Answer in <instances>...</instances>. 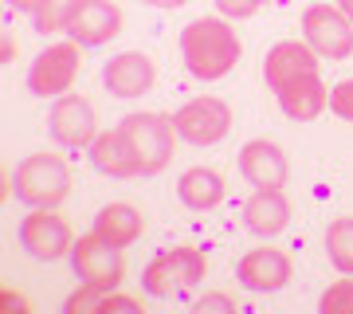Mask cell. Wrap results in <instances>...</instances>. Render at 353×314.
<instances>
[{
	"label": "cell",
	"instance_id": "obj_1",
	"mask_svg": "<svg viewBox=\"0 0 353 314\" xmlns=\"http://www.w3.org/2000/svg\"><path fill=\"white\" fill-rule=\"evenodd\" d=\"M318 55L306 39H283L267 51L263 79L275 90L279 110L290 122H314L318 114L330 106V87L318 75Z\"/></svg>",
	"mask_w": 353,
	"mask_h": 314
},
{
	"label": "cell",
	"instance_id": "obj_2",
	"mask_svg": "<svg viewBox=\"0 0 353 314\" xmlns=\"http://www.w3.org/2000/svg\"><path fill=\"white\" fill-rule=\"evenodd\" d=\"M243 55V43L236 36V28L228 20H216V16H201L185 24L181 32V59H185V71L201 83H216L236 71V63Z\"/></svg>",
	"mask_w": 353,
	"mask_h": 314
},
{
	"label": "cell",
	"instance_id": "obj_3",
	"mask_svg": "<svg viewBox=\"0 0 353 314\" xmlns=\"http://www.w3.org/2000/svg\"><path fill=\"white\" fill-rule=\"evenodd\" d=\"M12 193L28 208H55L71 193V169L55 153H28L12 173Z\"/></svg>",
	"mask_w": 353,
	"mask_h": 314
},
{
	"label": "cell",
	"instance_id": "obj_4",
	"mask_svg": "<svg viewBox=\"0 0 353 314\" xmlns=\"http://www.w3.org/2000/svg\"><path fill=\"white\" fill-rule=\"evenodd\" d=\"M204 251L201 248H189V244H181V248H165L157 251L145 271H141V291L153 295V299H173L181 291L196 287L204 279Z\"/></svg>",
	"mask_w": 353,
	"mask_h": 314
},
{
	"label": "cell",
	"instance_id": "obj_5",
	"mask_svg": "<svg viewBox=\"0 0 353 314\" xmlns=\"http://www.w3.org/2000/svg\"><path fill=\"white\" fill-rule=\"evenodd\" d=\"M122 130H126L130 146L138 153L141 177H157L165 165L173 161V138H176V126L169 114L157 110H141V114H126L122 118Z\"/></svg>",
	"mask_w": 353,
	"mask_h": 314
},
{
	"label": "cell",
	"instance_id": "obj_6",
	"mask_svg": "<svg viewBox=\"0 0 353 314\" xmlns=\"http://www.w3.org/2000/svg\"><path fill=\"white\" fill-rule=\"evenodd\" d=\"M83 43L67 39V43H48V48L36 55V63L28 67V90L36 99H59L75 87L79 67H83Z\"/></svg>",
	"mask_w": 353,
	"mask_h": 314
},
{
	"label": "cell",
	"instance_id": "obj_7",
	"mask_svg": "<svg viewBox=\"0 0 353 314\" xmlns=\"http://www.w3.org/2000/svg\"><path fill=\"white\" fill-rule=\"evenodd\" d=\"M173 126H176V138L204 150V146H216V141L228 138L232 130V106L216 95H204V99H192L185 102L181 110L173 114Z\"/></svg>",
	"mask_w": 353,
	"mask_h": 314
},
{
	"label": "cell",
	"instance_id": "obj_8",
	"mask_svg": "<svg viewBox=\"0 0 353 314\" xmlns=\"http://www.w3.org/2000/svg\"><path fill=\"white\" fill-rule=\"evenodd\" d=\"M303 39L322 55L338 63L353 55V20L334 4H310L303 12Z\"/></svg>",
	"mask_w": 353,
	"mask_h": 314
},
{
	"label": "cell",
	"instance_id": "obj_9",
	"mask_svg": "<svg viewBox=\"0 0 353 314\" xmlns=\"http://www.w3.org/2000/svg\"><path fill=\"white\" fill-rule=\"evenodd\" d=\"M16 236H20V248L32 259H43V264H55V259L71 255V248H75V236H71L67 220H59L51 208H32L20 220Z\"/></svg>",
	"mask_w": 353,
	"mask_h": 314
},
{
	"label": "cell",
	"instance_id": "obj_10",
	"mask_svg": "<svg viewBox=\"0 0 353 314\" xmlns=\"http://www.w3.org/2000/svg\"><path fill=\"white\" fill-rule=\"evenodd\" d=\"M71 271H75L83 283H90V287H110V291H118V283H122V275H126L122 248L106 244L99 232L79 236L75 248H71Z\"/></svg>",
	"mask_w": 353,
	"mask_h": 314
},
{
	"label": "cell",
	"instance_id": "obj_11",
	"mask_svg": "<svg viewBox=\"0 0 353 314\" xmlns=\"http://www.w3.org/2000/svg\"><path fill=\"white\" fill-rule=\"evenodd\" d=\"M48 134L63 150H90V141L99 134V118H94V106H90L83 95H59L51 102L48 114Z\"/></svg>",
	"mask_w": 353,
	"mask_h": 314
},
{
	"label": "cell",
	"instance_id": "obj_12",
	"mask_svg": "<svg viewBox=\"0 0 353 314\" xmlns=\"http://www.w3.org/2000/svg\"><path fill=\"white\" fill-rule=\"evenodd\" d=\"M290 255L279 248H252L243 255L240 264H236V279H240L248 291L255 295H275L290 283Z\"/></svg>",
	"mask_w": 353,
	"mask_h": 314
},
{
	"label": "cell",
	"instance_id": "obj_13",
	"mask_svg": "<svg viewBox=\"0 0 353 314\" xmlns=\"http://www.w3.org/2000/svg\"><path fill=\"white\" fill-rule=\"evenodd\" d=\"M240 173L248 185L255 188H283L290 177V161H287V150L275 146L267 138H255L240 150Z\"/></svg>",
	"mask_w": 353,
	"mask_h": 314
},
{
	"label": "cell",
	"instance_id": "obj_14",
	"mask_svg": "<svg viewBox=\"0 0 353 314\" xmlns=\"http://www.w3.org/2000/svg\"><path fill=\"white\" fill-rule=\"evenodd\" d=\"M87 153H90V165H94L102 177H114V181L141 177L138 153H134V146H130V138H126V130H122V126H114V130H99Z\"/></svg>",
	"mask_w": 353,
	"mask_h": 314
},
{
	"label": "cell",
	"instance_id": "obj_15",
	"mask_svg": "<svg viewBox=\"0 0 353 314\" xmlns=\"http://www.w3.org/2000/svg\"><path fill=\"white\" fill-rule=\"evenodd\" d=\"M102 87L114 99H138L153 87V59L141 51H122L102 67Z\"/></svg>",
	"mask_w": 353,
	"mask_h": 314
},
{
	"label": "cell",
	"instance_id": "obj_16",
	"mask_svg": "<svg viewBox=\"0 0 353 314\" xmlns=\"http://www.w3.org/2000/svg\"><path fill=\"white\" fill-rule=\"evenodd\" d=\"M118 32H122V8L110 4V0H87L79 8V16L71 20V28H67V36L83 43V48H102Z\"/></svg>",
	"mask_w": 353,
	"mask_h": 314
},
{
	"label": "cell",
	"instance_id": "obj_17",
	"mask_svg": "<svg viewBox=\"0 0 353 314\" xmlns=\"http://www.w3.org/2000/svg\"><path fill=\"white\" fill-rule=\"evenodd\" d=\"M290 224V201L283 188H255L243 204V228L252 236H279Z\"/></svg>",
	"mask_w": 353,
	"mask_h": 314
},
{
	"label": "cell",
	"instance_id": "obj_18",
	"mask_svg": "<svg viewBox=\"0 0 353 314\" xmlns=\"http://www.w3.org/2000/svg\"><path fill=\"white\" fill-rule=\"evenodd\" d=\"M224 193H228L224 177L216 173V169H208V165H192V169H185L181 181H176V197H181V204L192 208V213L216 208V204L224 201Z\"/></svg>",
	"mask_w": 353,
	"mask_h": 314
},
{
	"label": "cell",
	"instance_id": "obj_19",
	"mask_svg": "<svg viewBox=\"0 0 353 314\" xmlns=\"http://www.w3.org/2000/svg\"><path fill=\"white\" fill-rule=\"evenodd\" d=\"M94 232H99L106 244H114V248H130V244H138V236L145 232V220H141V213L134 204L114 201V204H106V208H99Z\"/></svg>",
	"mask_w": 353,
	"mask_h": 314
},
{
	"label": "cell",
	"instance_id": "obj_20",
	"mask_svg": "<svg viewBox=\"0 0 353 314\" xmlns=\"http://www.w3.org/2000/svg\"><path fill=\"white\" fill-rule=\"evenodd\" d=\"M326 251L330 264L338 267L341 275H353V216H338L326 228Z\"/></svg>",
	"mask_w": 353,
	"mask_h": 314
},
{
	"label": "cell",
	"instance_id": "obj_21",
	"mask_svg": "<svg viewBox=\"0 0 353 314\" xmlns=\"http://www.w3.org/2000/svg\"><path fill=\"white\" fill-rule=\"evenodd\" d=\"M83 4H87V0H39V8L32 12V20H36V32H39V36L67 32Z\"/></svg>",
	"mask_w": 353,
	"mask_h": 314
},
{
	"label": "cell",
	"instance_id": "obj_22",
	"mask_svg": "<svg viewBox=\"0 0 353 314\" xmlns=\"http://www.w3.org/2000/svg\"><path fill=\"white\" fill-rule=\"evenodd\" d=\"M318 311L322 314H341V311H353V275H345L341 283H334V287L318 299Z\"/></svg>",
	"mask_w": 353,
	"mask_h": 314
},
{
	"label": "cell",
	"instance_id": "obj_23",
	"mask_svg": "<svg viewBox=\"0 0 353 314\" xmlns=\"http://www.w3.org/2000/svg\"><path fill=\"white\" fill-rule=\"evenodd\" d=\"M212 4L224 20H248V16H255L263 8L267 0H212Z\"/></svg>",
	"mask_w": 353,
	"mask_h": 314
},
{
	"label": "cell",
	"instance_id": "obj_24",
	"mask_svg": "<svg viewBox=\"0 0 353 314\" xmlns=\"http://www.w3.org/2000/svg\"><path fill=\"white\" fill-rule=\"evenodd\" d=\"M330 110L338 118H345V122H353V79H345V83H338L330 90Z\"/></svg>",
	"mask_w": 353,
	"mask_h": 314
},
{
	"label": "cell",
	"instance_id": "obj_25",
	"mask_svg": "<svg viewBox=\"0 0 353 314\" xmlns=\"http://www.w3.org/2000/svg\"><path fill=\"white\" fill-rule=\"evenodd\" d=\"M192 311H201V314H212V311H236V299L232 295H224V291H208V295H201V299L192 302Z\"/></svg>",
	"mask_w": 353,
	"mask_h": 314
},
{
	"label": "cell",
	"instance_id": "obj_26",
	"mask_svg": "<svg viewBox=\"0 0 353 314\" xmlns=\"http://www.w3.org/2000/svg\"><path fill=\"white\" fill-rule=\"evenodd\" d=\"M8 8H16V12H36L39 0H8Z\"/></svg>",
	"mask_w": 353,
	"mask_h": 314
},
{
	"label": "cell",
	"instance_id": "obj_27",
	"mask_svg": "<svg viewBox=\"0 0 353 314\" xmlns=\"http://www.w3.org/2000/svg\"><path fill=\"white\" fill-rule=\"evenodd\" d=\"M141 4H153V8H181V4H189V0H141Z\"/></svg>",
	"mask_w": 353,
	"mask_h": 314
},
{
	"label": "cell",
	"instance_id": "obj_28",
	"mask_svg": "<svg viewBox=\"0 0 353 314\" xmlns=\"http://www.w3.org/2000/svg\"><path fill=\"white\" fill-rule=\"evenodd\" d=\"M338 8H341L345 16H350V20H353V0H338Z\"/></svg>",
	"mask_w": 353,
	"mask_h": 314
}]
</instances>
